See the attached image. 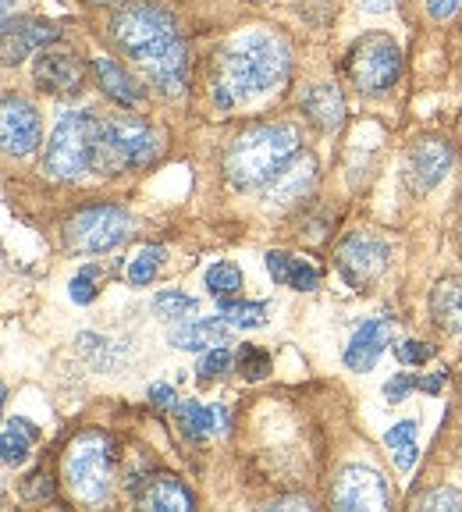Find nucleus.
<instances>
[{"label": "nucleus", "mask_w": 462, "mask_h": 512, "mask_svg": "<svg viewBox=\"0 0 462 512\" xmlns=\"http://www.w3.org/2000/svg\"><path fill=\"white\" fill-rule=\"evenodd\" d=\"M288 260H292V256L281 253V249H271V253L263 256V264H267V274L274 278V285H285V278H288Z\"/></svg>", "instance_id": "38"}, {"label": "nucleus", "mask_w": 462, "mask_h": 512, "mask_svg": "<svg viewBox=\"0 0 462 512\" xmlns=\"http://www.w3.org/2000/svg\"><path fill=\"white\" fill-rule=\"evenodd\" d=\"M231 324L217 313L214 320H182L175 331H171V345L182 352H207L214 345H224L231 335Z\"/></svg>", "instance_id": "19"}, {"label": "nucleus", "mask_w": 462, "mask_h": 512, "mask_svg": "<svg viewBox=\"0 0 462 512\" xmlns=\"http://www.w3.org/2000/svg\"><path fill=\"white\" fill-rule=\"evenodd\" d=\"M22 498L25 502H36V505L50 502V498H54V480H50L47 473H32V477H25V484H22Z\"/></svg>", "instance_id": "33"}, {"label": "nucleus", "mask_w": 462, "mask_h": 512, "mask_svg": "<svg viewBox=\"0 0 462 512\" xmlns=\"http://www.w3.org/2000/svg\"><path fill=\"white\" fill-rule=\"evenodd\" d=\"M239 288H242V271L235 264H228V260H221V264H214L207 271V292L214 299L239 296Z\"/></svg>", "instance_id": "27"}, {"label": "nucleus", "mask_w": 462, "mask_h": 512, "mask_svg": "<svg viewBox=\"0 0 462 512\" xmlns=\"http://www.w3.org/2000/svg\"><path fill=\"white\" fill-rule=\"evenodd\" d=\"M462 0H427V15L434 18V22H448V18L459 11Z\"/></svg>", "instance_id": "39"}, {"label": "nucleus", "mask_w": 462, "mask_h": 512, "mask_svg": "<svg viewBox=\"0 0 462 512\" xmlns=\"http://www.w3.org/2000/svg\"><path fill=\"white\" fill-rule=\"evenodd\" d=\"M310 498H281V502H274V509H310Z\"/></svg>", "instance_id": "44"}, {"label": "nucleus", "mask_w": 462, "mask_h": 512, "mask_svg": "<svg viewBox=\"0 0 462 512\" xmlns=\"http://www.w3.org/2000/svg\"><path fill=\"white\" fill-rule=\"evenodd\" d=\"M285 285L295 288V292H313V288L320 285V271L313 264H306V260H299V256H292V260H288Z\"/></svg>", "instance_id": "30"}, {"label": "nucleus", "mask_w": 462, "mask_h": 512, "mask_svg": "<svg viewBox=\"0 0 462 512\" xmlns=\"http://www.w3.org/2000/svg\"><path fill=\"white\" fill-rule=\"evenodd\" d=\"M391 249L388 242L374 239V235H349L338 246V271L352 288H370L384 271H388Z\"/></svg>", "instance_id": "10"}, {"label": "nucleus", "mask_w": 462, "mask_h": 512, "mask_svg": "<svg viewBox=\"0 0 462 512\" xmlns=\"http://www.w3.org/2000/svg\"><path fill=\"white\" fill-rule=\"evenodd\" d=\"M288 68H292V57H288L285 40L271 32H242L217 57L214 107L231 111L253 96L271 93L288 79Z\"/></svg>", "instance_id": "1"}, {"label": "nucleus", "mask_w": 462, "mask_h": 512, "mask_svg": "<svg viewBox=\"0 0 462 512\" xmlns=\"http://www.w3.org/2000/svg\"><path fill=\"white\" fill-rule=\"evenodd\" d=\"M455 150L448 139H420L406 150V185L416 192V196H427L441 178L452 171Z\"/></svg>", "instance_id": "11"}, {"label": "nucleus", "mask_w": 462, "mask_h": 512, "mask_svg": "<svg viewBox=\"0 0 462 512\" xmlns=\"http://www.w3.org/2000/svg\"><path fill=\"white\" fill-rule=\"evenodd\" d=\"M441 384H445V374H434V377H416V388H423V392L438 395Z\"/></svg>", "instance_id": "43"}, {"label": "nucleus", "mask_w": 462, "mask_h": 512, "mask_svg": "<svg viewBox=\"0 0 462 512\" xmlns=\"http://www.w3.org/2000/svg\"><path fill=\"white\" fill-rule=\"evenodd\" d=\"M150 406L171 409V406H175V388H171V384H153V388H150Z\"/></svg>", "instance_id": "40"}, {"label": "nucleus", "mask_w": 462, "mask_h": 512, "mask_svg": "<svg viewBox=\"0 0 462 512\" xmlns=\"http://www.w3.org/2000/svg\"><path fill=\"white\" fill-rule=\"evenodd\" d=\"M0 132H4V153L8 157H29L40 146V114L32 104H25L22 96H4Z\"/></svg>", "instance_id": "14"}, {"label": "nucleus", "mask_w": 462, "mask_h": 512, "mask_svg": "<svg viewBox=\"0 0 462 512\" xmlns=\"http://www.w3.org/2000/svg\"><path fill=\"white\" fill-rule=\"evenodd\" d=\"M331 502L345 512H384L391 505L388 484L374 466H342L335 477Z\"/></svg>", "instance_id": "9"}, {"label": "nucleus", "mask_w": 462, "mask_h": 512, "mask_svg": "<svg viewBox=\"0 0 462 512\" xmlns=\"http://www.w3.org/2000/svg\"><path fill=\"white\" fill-rule=\"evenodd\" d=\"M416 420H402V424H395L388 434H384V445L388 448H402V445H409V441H416Z\"/></svg>", "instance_id": "36"}, {"label": "nucleus", "mask_w": 462, "mask_h": 512, "mask_svg": "<svg viewBox=\"0 0 462 512\" xmlns=\"http://www.w3.org/2000/svg\"><path fill=\"white\" fill-rule=\"evenodd\" d=\"M416 441H409V445H402V448H395V466L399 470H413V463H416Z\"/></svg>", "instance_id": "41"}, {"label": "nucleus", "mask_w": 462, "mask_h": 512, "mask_svg": "<svg viewBox=\"0 0 462 512\" xmlns=\"http://www.w3.org/2000/svg\"><path fill=\"white\" fill-rule=\"evenodd\" d=\"M196 310H200V303H196L189 292H178V288H168V292L153 296V313H157L160 320H192Z\"/></svg>", "instance_id": "25"}, {"label": "nucleus", "mask_w": 462, "mask_h": 512, "mask_svg": "<svg viewBox=\"0 0 462 512\" xmlns=\"http://www.w3.org/2000/svg\"><path fill=\"white\" fill-rule=\"evenodd\" d=\"M420 509H427V512H434V509H445V512H459L462 509V491H452V488H438V491H431V495H423L420 502Z\"/></svg>", "instance_id": "34"}, {"label": "nucleus", "mask_w": 462, "mask_h": 512, "mask_svg": "<svg viewBox=\"0 0 462 512\" xmlns=\"http://www.w3.org/2000/svg\"><path fill=\"white\" fill-rule=\"evenodd\" d=\"M313 185H317V157L313 153H295L274 171L271 182L263 185V196H267V203L288 207V203H299L303 196H310Z\"/></svg>", "instance_id": "12"}, {"label": "nucleus", "mask_w": 462, "mask_h": 512, "mask_svg": "<svg viewBox=\"0 0 462 512\" xmlns=\"http://www.w3.org/2000/svg\"><path fill=\"white\" fill-rule=\"evenodd\" d=\"M36 424L25 420V416H11L4 424V434H0V456H4V466H22L32 452V441H36Z\"/></svg>", "instance_id": "23"}, {"label": "nucleus", "mask_w": 462, "mask_h": 512, "mask_svg": "<svg viewBox=\"0 0 462 512\" xmlns=\"http://www.w3.org/2000/svg\"><path fill=\"white\" fill-rule=\"evenodd\" d=\"M32 79L50 96H75L86 82V68L68 50H40V57L32 64Z\"/></svg>", "instance_id": "13"}, {"label": "nucleus", "mask_w": 462, "mask_h": 512, "mask_svg": "<svg viewBox=\"0 0 462 512\" xmlns=\"http://www.w3.org/2000/svg\"><path fill=\"white\" fill-rule=\"evenodd\" d=\"M96 278H100V274H96L93 267H89V271H82V274H75L72 285H68V296H72L79 306H89V303H93V299H96V292H100V285H96Z\"/></svg>", "instance_id": "32"}, {"label": "nucleus", "mask_w": 462, "mask_h": 512, "mask_svg": "<svg viewBox=\"0 0 462 512\" xmlns=\"http://www.w3.org/2000/svg\"><path fill=\"white\" fill-rule=\"evenodd\" d=\"M111 36L139 64L164 54V50L182 40L171 11H164L160 4H132V8L118 11V18L111 22Z\"/></svg>", "instance_id": "5"}, {"label": "nucleus", "mask_w": 462, "mask_h": 512, "mask_svg": "<svg viewBox=\"0 0 462 512\" xmlns=\"http://www.w3.org/2000/svg\"><path fill=\"white\" fill-rule=\"evenodd\" d=\"M175 416L185 438H203V434H210V406H200V402H192V399L178 402Z\"/></svg>", "instance_id": "28"}, {"label": "nucleus", "mask_w": 462, "mask_h": 512, "mask_svg": "<svg viewBox=\"0 0 462 512\" xmlns=\"http://www.w3.org/2000/svg\"><path fill=\"white\" fill-rule=\"evenodd\" d=\"M231 363H235V360H231V352L224 349V345H214V349H207V352H203L200 367H196V370H200V381L207 384V381H214V377H221L224 370L231 367Z\"/></svg>", "instance_id": "31"}, {"label": "nucleus", "mask_w": 462, "mask_h": 512, "mask_svg": "<svg viewBox=\"0 0 462 512\" xmlns=\"http://www.w3.org/2000/svg\"><path fill=\"white\" fill-rule=\"evenodd\" d=\"M210 434H228V409L210 406Z\"/></svg>", "instance_id": "42"}, {"label": "nucleus", "mask_w": 462, "mask_h": 512, "mask_svg": "<svg viewBox=\"0 0 462 512\" xmlns=\"http://www.w3.org/2000/svg\"><path fill=\"white\" fill-rule=\"evenodd\" d=\"M267 310H271V303H242L235 296L217 299V313L235 328H260V324H267Z\"/></svg>", "instance_id": "24"}, {"label": "nucleus", "mask_w": 462, "mask_h": 512, "mask_svg": "<svg viewBox=\"0 0 462 512\" xmlns=\"http://www.w3.org/2000/svg\"><path fill=\"white\" fill-rule=\"evenodd\" d=\"M132 235V214L121 207H86L64 224V246L79 256H96L111 253L114 246Z\"/></svg>", "instance_id": "8"}, {"label": "nucleus", "mask_w": 462, "mask_h": 512, "mask_svg": "<svg viewBox=\"0 0 462 512\" xmlns=\"http://www.w3.org/2000/svg\"><path fill=\"white\" fill-rule=\"evenodd\" d=\"M64 480L75 498L89 505L107 502L114 488V441L107 431H82L64 452Z\"/></svg>", "instance_id": "4"}, {"label": "nucleus", "mask_w": 462, "mask_h": 512, "mask_svg": "<svg viewBox=\"0 0 462 512\" xmlns=\"http://www.w3.org/2000/svg\"><path fill=\"white\" fill-rule=\"evenodd\" d=\"M160 153V139L143 118L136 114H111L100 121L96 132L93 168L100 175H121V171L146 168Z\"/></svg>", "instance_id": "3"}, {"label": "nucleus", "mask_w": 462, "mask_h": 512, "mask_svg": "<svg viewBox=\"0 0 462 512\" xmlns=\"http://www.w3.org/2000/svg\"><path fill=\"white\" fill-rule=\"evenodd\" d=\"M93 68H96V79H100V89H104L111 100H118V104H125V107L143 100V89L136 86V79H132L114 57H96Z\"/></svg>", "instance_id": "22"}, {"label": "nucleus", "mask_w": 462, "mask_h": 512, "mask_svg": "<svg viewBox=\"0 0 462 512\" xmlns=\"http://www.w3.org/2000/svg\"><path fill=\"white\" fill-rule=\"evenodd\" d=\"M363 8H367V11H388L391 0H363Z\"/></svg>", "instance_id": "45"}, {"label": "nucleus", "mask_w": 462, "mask_h": 512, "mask_svg": "<svg viewBox=\"0 0 462 512\" xmlns=\"http://www.w3.org/2000/svg\"><path fill=\"white\" fill-rule=\"evenodd\" d=\"M160 264H164V249L160 246L139 249V256H132V264H128V285H153V278L160 274Z\"/></svg>", "instance_id": "26"}, {"label": "nucleus", "mask_w": 462, "mask_h": 512, "mask_svg": "<svg viewBox=\"0 0 462 512\" xmlns=\"http://www.w3.org/2000/svg\"><path fill=\"white\" fill-rule=\"evenodd\" d=\"M416 388V377H409V374H395L388 384H384V399L388 402H402L409 392Z\"/></svg>", "instance_id": "37"}, {"label": "nucleus", "mask_w": 462, "mask_h": 512, "mask_svg": "<svg viewBox=\"0 0 462 512\" xmlns=\"http://www.w3.org/2000/svg\"><path fill=\"white\" fill-rule=\"evenodd\" d=\"M96 132H100V118H93L89 111L64 114L47 139L43 171H47L50 178L68 182V178H79L86 168H93Z\"/></svg>", "instance_id": "6"}, {"label": "nucleus", "mask_w": 462, "mask_h": 512, "mask_svg": "<svg viewBox=\"0 0 462 512\" xmlns=\"http://www.w3.org/2000/svg\"><path fill=\"white\" fill-rule=\"evenodd\" d=\"M235 363H239V374L246 381H263V377L271 374V352L256 349V345H242Z\"/></svg>", "instance_id": "29"}, {"label": "nucleus", "mask_w": 462, "mask_h": 512, "mask_svg": "<svg viewBox=\"0 0 462 512\" xmlns=\"http://www.w3.org/2000/svg\"><path fill=\"white\" fill-rule=\"evenodd\" d=\"M253 4H263V0H253Z\"/></svg>", "instance_id": "48"}, {"label": "nucleus", "mask_w": 462, "mask_h": 512, "mask_svg": "<svg viewBox=\"0 0 462 512\" xmlns=\"http://www.w3.org/2000/svg\"><path fill=\"white\" fill-rule=\"evenodd\" d=\"M89 4H121V0H89Z\"/></svg>", "instance_id": "47"}, {"label": "nucleus", "mask_w": 462, "mask_h": 512, "mask_svg": "<svg viewBox=\"0 0 462 512\" xmlns=\"http://www.w3.org/2000/svg\"><path fill=\"white\" fill-rule=\"evenodd\" d=\"M146 72V79L153 82V86L160 89V93L168 96H178L185 89V82H189V47H185L182 40L175 43V47H168L164 54L150 57V61L139 64Z\"/></svg>", "instance_id": "17"}, {"label": "nucleus", "mask_w": 462, "mask_h": 512, "mask_svg": "<svg viewBox=\"0 0 462 512\" xmlns=\"http://www.w3.org/2000/svg\"><path fill=\"white\" fill-rule=\"evenodd\" d=\"M345 72H349L352 86L359 93L381 96L388 93L402 75V54L399 43L391 40L388 32H367L352 43L349 57H345Z\"/></svg>", "instance_id": "7"}, {"label": "nucleus", "mask_w": 462, "mask_h": 512, "mask_svg": "<svg viewBox=\"0 0 462 512\" xmlns=\"http://www.w3.org/2000/svg\"><path fill=\"white\" fill-rule=\"evenodd\" d=\"M295 153H299V132L292 125H253L224 153V178L239 192L263 189Z\"/></svg>", "instance_id": "2"}, {"label": "nucleus", "mask_w": 462, "mask_h": 512, "mask_svg": "<svg viewBox=\"0 0 462 512\" xmlns=\"http://www.w3.org/2000/svg\"><path fill=\"white\" fill-rule=\"evenodd\" d=\"M11 8H15V0H4V22H11Z\"/></svg>", "instance_id": "46"}, {"label": "nucleus", "mask_w": 462, "mask_h": 512, "mask_svg": "<svg viewBox=\"0 0 462 512\" xmlns=\"http://www.w3.org/2000/svg\"><path fill=\"white\" fill-rule=\"evenodd\" d=\"M391 342V320H363L356 331H352L349 345H345V367L356 370V374H367L377 367L381 352Z\"/></svg>", "instance_id": "16"}, {"label": "nucleus", "mask_w": 462, "mask_h": 512, "mask_svg": "<svg viewBox=\"0 0 462 512\" xmlns=\"http://www.w3.org/2000/svg\"><path fill=\"white\" fill-rule=\"evenodd\" d=\"M431 317L441 331H462V274H448L431 288Z\"/></svg>", "instance_id": "21"}, {"label": "nucleus", "mask_w": 462, "mask_h": 512, "mask_svg": "<svg viewBox=\"0 0 462 512\" xmlns=\"http://www.w3.org/2000/svg\"><path fill=\"white\" fill-rule=\"evenodd\" d=\"M61 36L54 22L47 18H25V22H4V64H18L29 54L47 50V43H54Z\"/></svg>", "instance_id": "15"}, {"label": "nucleus", "mask_w": 462, "mask_h": 512, "mask_svg": "<svg viewBox=\"0 0 462 512\" xmlns=\"http://www.w3.org/2000/svg\"><path fill=\"white\" fill-rule=\"evenodd\" d=\"M136 502L143 509H160V512H189L192 509V495L182 480L171 477V473H153L146 480V488L136 495Z\"/></svg>", "instance_id": "20"}, {"label": "nucleus", "mask_w": 462, "mask_h": 512, "mask_svg": "<svg viewBox=\"0 0 462 512\" xmlns=\"http://www.w3.org/2000/svg\"><path fill=\"white\" fill-rule=\"evenodd\" d=\"M434 345H427V342H402L399 345V360L402 363H416V367H420V363H427V360H434Z\"/></svg>", "instance_id": "35"}, {"label": "nucleus", "mask_w": 462, "mask_h": 512, "mask_svg": "<svg viewBox=\"0 0 462 512\" xmlns=\"http://www.w3.org/2000/svg\"><path fill=\"white\" fill-rule=\"evenodd\" d=\"M303 111L306 118L313 121L317 128H324V132H338V128L345 125V96L338 86H331V82H317V86H306L303 89Z\"/></svg>", "instance_id": "18"}]
</instances>
